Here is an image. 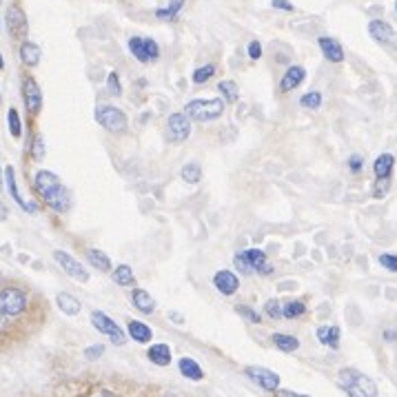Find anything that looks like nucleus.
Wrapping results in <instances>:
<instances>
[{"label":"nucleus","instance_id":"a18cd8bd","mask_svg":"<svg viewBox=\"0 0 397 397\" xmlns=\"http://www.w3.org/2000/svg\"><path fill=\"white\" fill-rule=\"evenodd\" d=\"M102 353H105V346H102V344H96V346H89V348H85V357H87L89 362L98 360Z\"/></svg>","mask_w":397,"mask_h":397},{"label":"nucleus","instance_id":"393cba45","mask_svg":"<svg viewBox=\"0 0 397 397\" xmlns=\"http://www.w3.org/2000/svg\"><path fill=\"white\" fill-rule=\"evenodd\" d=\"M317 339L328 348H337L339 346V328L337 326H320L317 328Z\"/></svg>","mask_w":397,"mask_h":397},{"label":"nucleus","instance_id":"4d7b16f0","mask_svg":"<svg viewBox=\"0 0 397 397\" xmlns=\"http://www.w3.org/2000/svg\"><path fill=\"white\" fill-rule=\"evenodd\" d=\"M0 69H5V60H3V53H0Z\"/></svg>","mask_w":397,"mask_h":397},{"label":"nucleus","instance_id":"c03bdc74","mask_svg":"<svg viewBox=\"0 0 397 397\" xmlns=\"http://www.w3.org/2000/svg\"><path fill=\"white\" fill-rule=\"evenodd\" d=\"M378 262H380L384 269H389V271H393V273H397V255H393V253H382V255L378 257Z\"/></svg>","mask_w":397,"mask_h":397},{"label":"nucleus","instance_id":"1a4fd4ad","mask_svg":"<svg viewBox=\"0 0 397 397\" xmlns=\"http://www.w3.org/2000/svg\"><path fill=\"white\" fill-rule=\"evenodd\" d=\"M22 100H25V107L31 116H38L42 109V89L33 76L22 78Z\"/></svg>","mask_w":397,"mask_h":397},{"label":"nucleus","instance_id":"72a5a7b5","mask_svg":"<svg viewBox=\"0 0 397 397\" xmlns=\"http://www.w3.org/2000/svg\"><path fill=\"white\" fill-rule=\"evenodd\" d=\"M218 89L226 102H237V98H240V92H237V85L233 81H222L218 85Z\"/></svg>","mask_w":397,"mask_h":397},{"label":"nucleus","instance_id":"6ab92c4d","mask_svg":"<svg viewBox=\"0 0 397 397\" xmlns=\"http://www.w3.org/2000/svg\"><path fill=\"white\" fill-rule=\"evenodd\" d=\"M304 78H306V69L300 65H293L289 67V69L285 71V76H282V81H280V92H291V89H296L304 83Z\"/></svg>","mask_w":397,"mask_h":397},{"label":"nucleus","instance_id":"6e6d98bb","mask_svg":"<svg viewBox=\"0 0 397 397\" xmlns=\"http://www.w3.org/2000/svg\"><path fill=\"white\" fill-rule=\"evenodd\" d=\"M391 47H393V49L397 51V31H395V38H393V44H391Z\"/></svg>","mask_w":397,"mask_h":397},{"label":"nucleus","instance_id":"f3484780","mask_svg":"<svg viewBox=\"0 0 397 397\" xmlns=\"http://www.w3.org/2000/svg\"><path fill=\"white\" fill-rule=\"evenodd\" d=\"M18 56H20V62L29 67V69H33V67L40 65V58H42V51L36 42L31 40H22L20 42V49H18Z\"/></svg>","mask_w":397,"mask_h":397},{"label":"nucleus","instance_id":"3c124183","mask_svg":"<svg viewBox=\"0 0 397 397\" xmlns=\"http://www.w3.org/2000/svg\"><path fill=\"white\" fill-rule=\"evenodd\" d=\"M273 395H276V397H309V395H300V393H293V391H282V389H278Z\"/></svg>","mask_w":397,"mask_h":397},{"label":"nucleus","instance_id":"603ef678","mask_svg":"<svg viewBox=\"0 0 397 397\" xmlns=\"http://www.w3.org/2000/svg\"><path fill=\"white\" fill-rule=\"evenodd\" d=\"M9 218V209H7V204L0 200V222H5Z\"/></svg>","mask_w":397,"mask_h":397},{"label":"nucleus","instance_id":"4468645a","mask_svg":"<svg viewBox=\"0 0 397 397\" xmlns=\"http://www.w3.org/2000/svg\"><path fill=\"white\" fill-rule=\"evenodd\" d=\"M58 185H60V178L56 176L53 171H44V169H42V171H38L36 176H33V191H36L40 200Z\"/></svg>","mask_w":397,"mask_h":397},{"label":"nucleus","instance_id":"13d9d810","mask_svg":"<svg viewBox=\"0 0 397 397\" xmlns=\"http://www.w3.org/2000/svg\"><path fill=\"white\" fill-rule=\"evenodd\" d=\"M0 187H3V169H0Z\"/></svg>","mask_w":397,"mask_h":397},{"label":"nucleus","instance_id":"5701e85b","mask_svg":"<svg viewBox=\"0 0 397 397\" xmlns=\"http://www.w3.org/2000/svg\"><path fill=\"white\" fill-rule=\"evenodd\" d=\"M129 335L135 339V342H140V344H146V342H151V337H153V331L146 324L138 322V320H129Z\"/></svg>","mask_w":397,"mask_h":397},{"label":"nucleus","instance_id":"2eb2a0df","mask_svg":"<svg viewBox=\"0 0 397 397\" xmlns=\"http://www.w3.org/2000/svg\"><path fill=\"white\" fill-rule=\"evenodd\" d=\"M213 285L222 296H233V293L240 289V280H237V276L231 273V271H218V273L213 276Z\"/></svg>","mask_w":397,"mask_h":397},{"label":"nucleus","instance_id":"ddd939ff","mask_svg":"<svg viewBox=\"0 0 397 397\" xmlns=\"http://www.w3.org/2000/svg\"><path fill=\"white\" fill-rule=\"evenodd\" d=\"M42 202L47 204V207L56 213H67L71 209V194L67 191V187L60 183L58 187H53L47 196L42 198Z\"/></svg>","mask_w":397,"mask_h":397},{"label":"nucleus","instance_id":"052dcab7","mask_svg":"<svg viewBox=\"0 0 397 397\" xmlns=\"http://www.w3.org/2000/svg\"><path fill=\"white\" fill-rule=\"evenodd\" d=\"M395 11H397V0H395Z\"/></svg>","mask_w":397,"mask_h":397},{"label":"nucleus","instance_id":"423d86ee","mask_svg":"<svg viewBox=\"0 0 397 397\" xmlns=\"http://www.w3.org/2000/svg\"><path fill=\"white\" fill-rule=\"evenodd\" d=\"M129 51L133 53V58L138 62H153L160 56V47L153 38H142V36H133L129 38Z\"/></svg>","mask_w":397,"mask_h":397},{"label":"nucleus","instance_id":"f8f14e48","mask_svg":"<svg viewBox=\"0 0 397 397\" xmlns=\"http://www.w3.org/2000/svg\"><path fill=\"white\" fill-rule=\"evenodd\" d=\"M246 375L251 378L260 389L267 391V393H276L280 387V375L269 369L262 366H246Z\"/></svg>","mask_w":397,"mask_h":397},{"label":"nucleus","instance_id":"6e6552de","mask_svg":"<svg viewBox=\"0 0 397 397\" xmlns=\"http://www.w3.org/2000/svg\"><path fill=\"white\" fill-rule=\"evenodd\" d=\"M92 324L96 331L100 333H105L113 344L116 346H122L124 344V333H122V328L111 320V317L107 313H102V311H94L92 313Z\"/></svg>","mask_w":397,"mask_h":397},{"label":"nucleus","instance_id":"c85d7f7f","mask_svg":"<svg viewBox=\"0 0 397 397\" xmlns=\"http://www.w3.org/2000/svg\"><path fill=\"white\" fill-rule=\"evenodd\" d=\"M113 282H116L118 287H131L135 285V278H133V271L129 264H120L113 271Z\"/></svg>","mask_w":397,"mask_h":397},{"label":"nucleus","instance_id":"20e7f679","mask_svg":"<svg viewBox=\"0 0 397 397\" xmlns=\"http://www.w3.org/2000/svg\"><path fill=\"white\" fill-rule=\"evenodd\" d=\"M94 118L100 127L107 129L109 133H122L129 124L127 113L118 107H111V105H98L94 109Z\"/></svg>","mask_w":397,"mask_h":397},{"label":"nucleus","instance_id":"c9c22d12","mask_svg":"<svg viewBox=\"0 0 397 397\" xmlns=\"http://www.w3.org/2000/svg\"><path fill=\"white\" fill-rule=\"evenodd\" d=\"M300 107L304 109H320L322 107V94L320 92H309V94H304L300 98Z\"/></svg>","mask_w":397,"mask_h":397},{"label":"nucleus","instance_id":"ea45409f","mask_svg":"<svg viewBox=\"0 0 397 397\" xmlns=\"http://www.w3.org/2000/svg\"><path fill=\"white\" fill-rule=\"evenodd\" d=\"M235 311L240 313L244 320H248V322H253V324H260L262 322V317H260V313L255 311V309H251V306H244V304H240V306H235Z\"/></svg>","mask_w":397,"mask_h":397},{"label":"nucleus","instance_id":"58836bf2","mask_svg":"<svg viewBox=\"0 0 397 397\" xmlns=\"http://www.w3.org/2000/svg\"><path fill=\"white\" fill-rule=\"evenodd\" d=\"M14 320H9V317L5 313H0V342H5L7 337H11V333H14Z\"/></svg>","mask_w":397,"mask_h":397},{"label":"nucleus","instance_id":"5fc2aeb1","mask_svg":"<svg viewBox=\"0 0 397 397\" xmlns=\"http://www.w3.org/2000/svg\"><path fill=\"white\" fill-rule=\"evenodd\" d=\"M171 317H174V322L176 324H183L185 320H183V315H178V313H171Z\"/></svg>","mask_w":397,"mask_h":397},{"label":"nucleus","instance_id":"79ce46f5","mask_svg":"<svg viewBox=\"0 0 397 397\" xmlns=\"http://www.w3.org/2000/svg\"><path fill=\"white\" fill-rule=\"evenodd\" d=\"M391 189V178H378L375 180V187H373V196L375 198H384L387 191Z\"/></svg>","mask_w":397,"mask_h":397},{"label":"nucleus","instance_id":"864d4df0","mask_svg":"<svg viewBox=\"0 0 397 397\" xmlns=\"http://www.w3.org/2000/svg\"><path fill=\"white\" fill-rule=\"evenodd\" d=\"M384 337H387L389 342H395V339H397V333H395V331H389V328H387V331H384Z\"/></svg>","mask_w":397,"mask_h":397},{"label":"nucleus","instance_id":"aec40b11","mask_svg":"<svg viewBox=\"0 0 397 397\" xmlns=\"http://www.w3.org/2000/svg\"><path fill=\"white\" fill-rule=\"evenodd\" d=\"M56 304H58V309L69 317H74L83 311L81 300H78L76 296H71V293H67V291H60L58 296H56Z\"/></svg>","mask_w":397,"mask_h":397},{"label":"nucleus","instance_id":"37998d69","mask_svg":"<svg viewBox=\"0 0 397 397\" xmlns=\"http://www.w3.org/2000/svg\"><path fill=\"white\" fill-rule=\"evenodd\" d=\"M264 313L271 317V320H278V317H282V304H280V300H269L264 304Z\"/></svg>","mask_w":397,"mask_h":397},{"label":"nucleus","instance_id":"412c9836","mask_svg":"<svg viewBox=\"0 0 397 397\" xmlns=\"http://www.w3.org/2000/svg\"><path fill=\"white\" fill-rule=\"evenodd\" d=\"M131 304H133L140 313H144V315H149V313L155 311V300H153L144 289H133V293H131Z\"/></svg>","mask_w":397,"mask_h":397},{"label":"nucleus","instance_id":"9d476101","mask_svg":"<svg viewBox=\"0 0 397 397\" xmlns=\"http://www.w3.org/2000/svg\"><path fill=\"white\" fill-rule=\"evenodd\" d=\"M53 260L60 264V269L65 271L67 276L78 280V282H83V285H87L89 282V271L78 262V260L74 255H69L67 251H53Z\"/></svg>","mask_w":397,"mask_h":397},{"label":"nucleus","instance_id":"bf43d9fd","mask_svg":"<svg viewBox=\"0 0 397 397\" xmlns=\"http://www.w3.org/2000/svg\"><path fill=\"white\" fill-rule=\"evenodd\" d=\"M0 107H3V96H0Z\"/></svg>","mask_w":397,"mask_h":397},{"label":"nucleus","instance_id":"cd10ccee","mask_svg":"<svg viewBox=\"0 0 397 397\" xmlns=\"http://www.w3.org/2000/svg\"><path fill=\"white\" fill-rule=\"evenodd\" d=\"M180 373H183L185 378L194 380V382H198V380L204 378V373H202L200 364H198L196 360H191V357H183V360H180Z\"/></svg>","mask_w":397,"mask_h":397},{"label":"nucleus","instance_id":"09e8293b","mask_svg":"<svg viewBox=\"0 0 397 397\" xmlns=\"http://www.w3.org/2000/svg\"><path fill=\"white\" fill-rule=\"evenodd\" d=\"M271 5H273V9H282V11H289V14H291V11H293V9H296V7H293V5L289 3V0H271Z\"/></svg>","mask_w":397,"mask_h":397},{"label":"nucleus","instance_id":"49530a36","mask_svg":"<svg viewBox=\"0 0 397 397\" xmlns=\"http://www.w3.org/2000/svg\"><path fill=\"white\" fill-rule=\"evenodd\" d=\"M248 58H251V60H260V58H262V44H260L257 40L248 42Z\"/></svg>","mask_w":397,"mask_h":397},{"label":"nucleus","instance_id":"dca6fc26","mask_svg":"<svg viewBox=\"0 0 397 397\" xmlns=\"http://www.w3.org/2000/svg\"><path fill=\"white\" fill-rule=\"evenodd\" d=\"M369 33L373 36V40L380 42V44H393V38H395V29L389 25V22L384 20H371L369 22Z\"/></svg>","mask_w":397,"mask_h":397},{"label":"nucleus","instance_id":"f704fd0d","mask_svg":"<svg viewBox=\"0 0 397 397\" xmlns=\"http://www.w3.org/2000/svg\"><path fill=\"white\" fill-rule=\"evenodd\" d=\"M183 178L187 180L189 185H198V183H200V178H202V169H200V164H196V162L185 164V167H183Z\"/></svg>","mask_w":397,"mask_h":397},{"label":"nucleus","instance_id":"0eeeda50","mask_svg":"<svg viewBox=\"0 0 397 397\" xmlns=\"http://www.w3.org/2000/svg\"><path fill=\"white\" fill-rule=\"evenodd\" d=\"M7 31L11 33L14 40H27V33H29V22H27V14L22 11L16 3L7 7Z\"/></svg>","mask_w":397,"mask_h":397},{"label":"nucleus","instance_id":"4be33fe9","mask_svg":"<svg viewBox=\"0 0 397 397\" xmlns=\"http://www.w3.org/2000/svg\"><path fill=\"white\" fill-rule=\"evenodd\" d=\"M146 355H149V362H153L155 366L171 364V348H169L167 344H153L149 350H146Z\"/></svg>","mask_w":397,"mask_h":397},{"label":"nucleus","instance_id":"7ed1b4c3","mask_svg":"<svg viewBox=\"0 0 397 397\" xmlns=\"http://www.w3.org/2000/svg\"><path fill=\"white\" fill-rule=\"evenodd\" d=\"M185 113L191 120L198 122H211L220 118L224 113V100L222 98H207V100H191L185 107Z\"/></svg>","mask_w":397,"mask_h":397},{"label":"nucleus","instance_id":"b1692460","mask_svg":"<svg viewBox=\"0 0 397 397\" xmlns=\"http://www.w3.org/2000/svg\"><path fill=\"white\" fill-rule=\"evenodd\" d=\"M87 262L92 264V267H96L98 271H102V273H107V271L111 269V260H109V255L107 253H102L100 248H87Z\"/></svg>","mask_w":397,"mask_h":397},{"label":"nucleus","instance_id":"f257e3e1","mask_svg":"<svg viewBox=\"0 0 397 397\" xmlns=\"http://www.w3.org/2000/svg\"><path fill=\"white\" fill-rule=\"evenodd\" d=\"M31 291L18 282H0V313H5L9 320L20 322L22 317L31 313Z\"/></svg>","mask_w":397,"mask_h":397},{"label":"nucleus","instance_id":"2f4dec72","mask_svg":"<svg viewBox=\"0 0 397 397\" xmlns=\"http://www.w3.org/2000/svg\"><path fill=\"white\" fill-rule=\"evenodd\" d=\"M306 313V304L302 300H291L282 306V317L287 320H296V317H302Z\"/></svg>","mask_w":397,"mask_h":397},{"label":"nucleus","instance_id":"7c9ffc66","mask_svg":"<svg viewBox=\"0 0 397 397\" xmlns=\"http://www.w3.org/2000/svg\"><path fill=\"white\" fill-rule=\"evenodd\" d=\"M183 7H185V0H171V3H169L167 7L155 9V16L160 18V20H176Z\"/></svg>","mask_w":397,"mask_h":397},{"label":"nucleus","instance_id":"473e14b6","mask_svg":"<svg viewBox=\"0 0 397 397\" xmlns=\"http://www.w3.org/2000/svg\"><path fill=\"white\" fill-rule=\"evenodd\" d=\"M7 127H9L11 138L20 140V135H22V122H20V113H18L14 107L7 111Z\"/></svg>","mask_w":397,"mask_h":397},{"label":"nucleus","instance_id":"de8ad7c7","mask_svg":"<svg viewBox=\"0 0 397 397\" xmlns=\"http://www.w3.org/2000/svg\"><path fill=\"white\" fill-rule=\"evenodd\" d=\"M348 169H350L353 174H360L362 169H364V160H362L360 155H350V158H348Z\"/></svg>","mask_w":397,"mask_h":397},{"label":"nucleus","instance_id":"a19ab883","mask_svg":"<svg viewBox=\"0 0 397 397\" xmlns=\"http://www.w3.org/2000/svg\"><path fill=\"white\" fill-rule=\"evenodd\" d=\"M107 89H109V94L111 96H122V85H120V76L116 74V71H111L109 76H107Z\"/></svg>","mask_w":397,"mask_h":397},{"label":"nucleus","instance_id":"a211bd4d","mask_svg":"<svg viewBox=\"0 0 397 397\" xmlns=\"http://www.w3.org/2000/svg\"><path fill=\"white\" fill-rule=\"evenodd\" d=\"M317 44H320V49H322L326 60H331V62L344 60V49H342V44H339V40H335L331 36H320L317 38Z\"/></svg>","mask_w":397,"mask_h":397},{"label":"nucleus","instance_id":"bb28decb","mask_svg":"<svg viewBox=\"0 0 397 397\" xmlns=\"http://www.w3.org/2000/svg\"><path fill=\"white\" fill-rule=\"evenodd\" d=\"M271 339H273V344L282 350V353H293V350L300 348L298 337L287 335V333H273V335H271Z\"/></svg>","mask_w":397,"mask_h":397},{"label":"nucleus","instance_id":"a878e982","mask_svg":"<svg viewBox=\"0 0 397 397\" xmlns=\"http://www.w3.org/2000/svg\"><path fill=\"white\" fill-rule=\"evenodd\" d=\"M393 167H395L393 153H382L375 160V164H373V171H375V178H391Z\"/></svg>","mask_w":397,"mask_h":397},{"label":"nucleus","instance_id":"c756f323","mask_svg":"<svg viewBox=\"0 0 397 397\" xmlns=\"http://www.w3.org/2000/svg\"><path fill=\"white\" fill-rule=\"evenodd\" d=\"M7 189H9V196L14 198L18 204H20V209H25L27 211V207H29V202H25L20 198V194H18V187H16V171H14V167H7Z\"/></svg>","mask_w":397,"mask_h":397},{"label":"nucleus","instance_id":"8fccbe9b","mask_svg":"<svg viewBox=\"0 0 397 397\" xmlns=\"http://www.w3.org/2000/svg\"><path fill=\"white\" fill-rule=\"evenodd\" d=\"M87 397H116L111 391H107V389H102V387H96V389H92L87 393Z\"/></svg>","mask_w":397,"mask_h":397},{"label":"nucleus","instance_id":"f03ea898","mask_svg":"<svg viewBox=\"0 0 397 397\" xmlns=\"http://www.w3.org/2000/svg\"><path fill=\"white\" fill-rule=\"evenodd\" d=\"M337 382L348 397H378L375 382L355 369H342L337 373Z\"/></svg>","mask_w":397,"mask_h":397},{"label":"nucleus","instance_id":"9b49d317","mask_svg":"<svg viewBox=\"0 0 397 397\" xmlns=\"http://www.w3.org/2000/svg\"><path fill=\"white\" fill-rule=\"evenodd\" d=\"M167 133L171 142H185L191 135V118L187 113H171L167 120Z\"/></svg>","mask_w":397,"mask_h":397},{"label":"nucleus","instance_id":"4c0bfd02","mask_svg":"<svg viewBox=\"0 0 397 397\" xmlns=\"http://www.w3.org/2000/svg\"><path fill=\"white\" fill-rule=\"evenodd\" d=\"M213 74H215V67L213 65H204V67H200V69L194 71V83L196 85H204V83L209 81V78H213Z\"/></svg>","mask_w":397,"mask_h":397},{"label":"nucleus","instance_id":"39448f33","mask_svg":"<svg viewBox=\"0 0 397 397\" xmlns=\"http://www.w3.org/2000/svg\"><path fill=\"white\" fill-rule=\"evenodd\" d=\"M233 264L242 276H253V273H260L262 267L267 264V255L262 248H246L242 253H235Z\"/></svg>","mask_w":397,"mask_h":397},{"label":"nucleus","instance_id":"e433bc0d","mask_svg":"<svg viewBox=\"0 0 397 397\" xmlns=\"http://www.w3.org/2000/svg\"><path fill=\"white\" fill-rule=\"evenodd\" d=\"M44 153H47V149H44V140H42V135H36V138L31 140V149H29V155H31V160H36L40 162Z\"/></svg>","mask_w":397,"mask_h":397}]
</instances>
